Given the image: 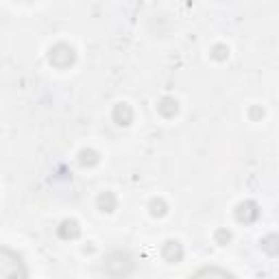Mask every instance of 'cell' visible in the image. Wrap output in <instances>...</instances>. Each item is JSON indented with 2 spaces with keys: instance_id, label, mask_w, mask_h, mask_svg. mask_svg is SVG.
Here are the masks:
<instances>
[{
  "instance_id": "obj_1",
  "label": "cell",
  "mask_w": 279,
  "mask_h": 279,
  "mask_svg": "<svg viewBox=\"0 0 279 279\" xmlns=\"http://www.w3.org/2000/svg\"><path fill=\"white\" fill-rule=\"evenodd\" d=\"M0 279H29L24 262L13 249L0 247Z\"/></svg>"
},
{
  "instance_id": "obj_2",
  "label": "cell",
  "mask_w": 279,
  "mask_h": 279,
  "mask_svg": "<svg viewBox=\"0 0 279 279\" xmlns=\"http://www.w3.org/2000/svg\"><path fill=\"white\" fill-rule=\"evenodd\" d=\"M133 269V260L127 251H112L105 260V271L113 279H124Z\"/></svg>"
},
{
  "instance_id": "obj_3",
  "label": "cell",
  "mask_w": 279,
  "mask_h": 279,
  "mask_svg": "<svg viewBox=\"0 0 279 279\" xmlns=\"http://www.w3.org/2000/svg\"><path fill=\"white\" fill-rule=\"evenodd\" d=\"M48 59H51V63L57 65V68H68L70 63H74L76 55H74V51L68 46V44H57V46L51 48Z\"/></svg>"
},
{
  "instance_id": "obj_4",
  "label": "cell",
  "mask_w": 279,
  "mask_h": 279,
  "mask_svg": "<svg viewBox=\"0 0 279 279\" xmlns=\"http://www.w3.org/2000/svg\"><path fill=\"white\" fill-rule=\"evenodd\" d=\"M190 279H236V277L225 269H218V266H205V269L196 271Z\"/></svg>"
},
{
  "instance_id": "obj_5",
  "label": "cell",
  "mask_w": 279,
  "mask_h": 279,
  "mask_svg": "<svg viewBox=\"0 0 279 279\" xmlns=\"http://www.w3.org/2000/svg\"><path fill=\"white\" fill-rule=\"evenodd\" d=\"M164 258H166L168 262H179L183 258V249L179 242H174V240H170V242L164 244Z\"/></svg>"
},
{
  "instance_id": "obj_6",
  "label": "cell",
  "mask_w": 279,
  "mask_h": 279,
  "mask_svg": "<svg viewBox=\"0 0 279 279\" xmlns=\"http://www.w3.org/2000/svg\"><path fill=\"white\" fill-rule=\"evenodd\" d=\"M258 205L255 203H242L238 207V221H244V223H251V221H255V218H258Z\"/></svg>"
},
{
  "instance_id": "obj_7",
  "label": "cell",
  "mask_w": 279,
  "mask_h": 279,
  "mask_svg": "<svg viewBox=\"0 0 279 279\" xmlns=\"http://www.w3.org/2000/svg\"><path fill=\"white\" fill-rule=\"evenodd\" d=\"M113 118H116L118 124H129L131 118H133V112H131L129 105H116V109H113Z\"/></svg>"
},
{
  "instance_id": "obj_8",
  "label": "cell",
  "mask_w": 279,
  "mask_h": 279,
  "mask_svg": "<svg viewBox=\"0 0 279 279\" xmlns=\"http://www.w3.org/2000/svg\"><path fill=\"white\" fill-rule=\"evenodd\" d=\"M157 109H160V112L164 113V116L166 118H172L174 113L179 112V107H177V101H174V98H164V101L160 103V105H157Z\"/></svg>"
},
{
  "instance_id": "obj_9",
  "label": "cell",
  "mask_w": 279,
  "mask_h": 279,
  "mask_svg": "<svg viewBox=\"0 0 279 279\" xmlns=\"http://www.w3.org/2000/svg\"><path fill=\"white\" fill-rule=\"evenodd\" d=\"M59 236L61 238H76L79 236V225H76L74 221H65V223H61V227H59Z\"/></svg>"
},
{
  "instance_id": "obj_10",
  "label": "cell",
  "mask_w": 279,
  "mask_h": 279,
  "mask_svg": "<svg viewBox=\"0 0 279 279\" xmlns=\"http://www.w3.org/2000/svg\"><path fill=\"white\" fill-rule=\"evenodd\" d=\"M98 205H101L103 212H112L113 207H116V196L109 194V192L101 194V196H98Z\"/></svg>"
},
{
  "instance_id": "obj_11",
  "label": "cell",
  "mask_w": 279,
  "mask_h": 279,
  "mask_svg": "<svg viewBox=\"0 0 279 279\" xmlns=\"http://www.w3.org/2000/svg\"><path fill=\"white\" fill-rule=\"evenodd\" d=\"M98 162V157H96V153L94 151H83L81 153V164H96Z\"/></svg>"
},
{
  "instance_id": "obj_12",
  "label": "cell",
  "mask_w": 279,
  "mask_h": 279,
  "mask_svg": "<svg viewBox=\"0 0 279 279\" xmlns=\"http://www.w3.org/2000/svg\"><path fill=\"white\" fill-rule=\"evenodd\" d=\"M218 240H229V233H225V231H218Z\"/></svg>"
}]
</instances>
